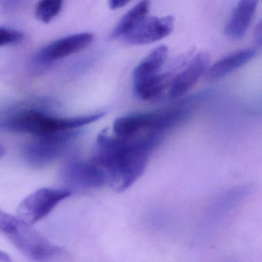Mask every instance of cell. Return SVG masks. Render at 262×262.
<instances>
[{
	"instance_id": "obj_14",
	"label": "cell",
	"mask_w": 262,
	"mask_h": 262,
	"mask_svg": "<svg viewBox=\"0 0 262 262\" xmlns=\"http://www.w3.org/2000/svg\"><path fill=\"white\" fill-rule=\"evenodd\" d=\"M168 85H170L168 75H156L149 79L135 82V96L141 100H152L159 97Z\"/></svg>"
},
{
	"instance_id": "obj_10",
	"label": "cell",
	"mask_w": 262,
	"mask_h": 262,
	"mask_svg": "<svg viewBox=\"0 0 262 262\" xmlns=\"http://www.w3.org/2000/svg\"><path fill=\"white\" fill-rule=\"evenodd\" d=\"M256 1H242L233 10L225 27L227 36L232 39L243 37L252 22L257 10Z\"/></svg>"
},
{
	"instance_id": "obj_13",
	"label": "cell",
	"mask_w": 262,
	"mask_h": 262,
	"mask_svg": "<svg viewBox=\"0 0 262 262\" xmlns=\"http://www.w3.org/2000/svg\"><path fill=\"white\" fill-rule=\"evenodd\" d=\"M150 2L141 1L133 7L116 25L112 33L113 39L125 38L128 33L136 28L144 19L148 17Z\"/></svg>"
},
{
	"instance_id": "obj_17",
	"label": "cell",
	"mask_w": 262,
	"mask_h": 262,
	"mask_svg": "<svg viewBox=\"0 0 262 262\" xmlns=\"http://www.w3.org/2000/svg\"><path fill=\"white\" fill-rule=\"evenodd\" d=\"M254 39L257 43L262 45V20L260 21L254 30Z\"/></svg>"
},
{
	"instance_id": "obj_3",
	"label": "cell",
	"mask_w": 262,
	"mask_h": 262,
	"mask_svg": "<svg viewBox=\"0 0 262 262\" xmlns=\"http://www.w3.org/2000/svg\"><path fill=\"white\" fill-rule=\"evenodd\" d=\"M1 232L24 255L36 262H59L66 258L67 252L50 242L32 225L17 216L0 212Z\"/></svg>"
},
{
	"instance_id": "obj_9",
	"label": "cell",
	"mask_w": 262,
	"mask_h": 262,
	"mask_svg": "<svg viewBox=\"0 0 262 262\" xmlns=\"http://www.w3.org/2000/svg\"><path fill=\"white\" fill-rule=\"evenodd\" d=\"M210 56L206 53L196 55L186 67L171 80L168 90L171 99H179L193 88L209 70Z\"/></svg>"
},
{
	"instance_id": "obj_6",
	"label": "cell",
	"mask_w": 262,
	"mask_h": 262,
	"mask_svg": "<svg viewBox=\"0 0 262 262\" xmlns=\"http://www.w3.org/2000/svg\"><path fill=\"white\" fill-rule=\"evenodd\" d=\"M62 179L66 189L72 193L96 189L108 183L105 171L92 159L69 162L62 170Z\"/></svg>"
},
{
	"instance_id": "obj_5",
	"label": "cell",
	"mask_w": 262,
	"mask_h": 262,
	"mask_svg": "<svg viewBox=\"0 0 262 262\" xmlns=\"http://www.w3.org/2000/svg\"><path fill=\"white\" fill-rule=\"evenodd\" d=\"M72 194L66 188H39L19 204L16 216L24 222L33 225L48 215L58 204Z\"/></svg>"
},
{
	"instance_id": "obj_7",
	"label": "cell",
	"mask_w": 262,
	"mask_h": 262,
	"mask_svg": "<svg viewBox=\"0 0 262 262\" xmlns=\"http://www.w3.org/2000/svg\"><path fill=\"white\" fill-rule=\"evenodd\" d=\"M95 36L93 33H81L57 39L38 52L35 59L40 63H49L76 54L90 47Z\"/></svg>"
},
{
	"instance_id": "obj_12",
	"label": "cell",
	"mask_w": 262,
	"mask_h": 262,
	"mask_svg": "<svg viewBox=\"0 0 262 262\" xmlns=\"http://www.w3.org/2000/svg\"><path fill=\"white\" fill-rule=\"evenodd\" d=\"M168 53L166 46H160L153 50L133 70L134 82L149 79L158 75V72L166 61Z\"/></svg>"
},
{
	"instance_id": "obj_16",
	"label": "cell",
	"mask_w": 262,
	"mask_h": 262,
	"mask_svg": "<svg viewBox=\"0 0 262 262\" xmlns=\"http://www.w3.org/2000/svg\"><path fill=\"white\" fill-rule=\"evenodd\" d=\"M24 35L18 30L7 27L0 28V47L16 45L24 41Z\"/></svg>"
},
{
	"instance_id": "obj_11",
	"label": "cell",
	"mask_w": 262,
	"mask_h": 262,
	"mask_svg": "<svg viewBox=\"0 0 262 262\" xmlns=\"http://www.w3.org/2000/svg\"><path fill=\"white\" fill-rule=\"evenodd\" d=\"M255 54L256 51L253 49H245L230 53L210 67L207 76L210 80L221 79L248 63Z\"/></svg>"
},
{
	"instance_id": "obj_8",
	"label": "cell",
	"mask_w": 262,
	"mask_h": 262,
	"mask_svg": "<svg viewBox=\"0 0 262 262\" xmlns=\"http://www.w3.org/2000/svg\"><path fill=\"white\" fill-rule=\"evenodd\" d=\"M173 16H148L124 39L132 45H147L167 37L174 29Z\"/></svg>"
},
{
	"instance_id": "obj_2",
	"label": "cell",
	"mask_w": 262,
	"mask_h": 262,
	"mask_svg": "<svg viewBox=\"0 0 262 262\" xmlns=\"http://www.w3.org/2000/svg\"><path fill=\"white\" fill-rule=\"evenodd\" d=\"M97 114L71 118H56L33 105L16 107L2 120L1 127L14 133L33 135L36 137L71 131L99 120Z\"/></svg>"
},
{
	"instance_id": "obj_1",
	"label": "cell",
	"mask_w": 262,
	"mask_h": 262,
	"mask_svg": "<svg viewBox=\"0 0 262 262\" xmlns=\"http://www.w3.org/2000/svg\"><path fill=\"white\" fill-rule=\"evenodd\" d=\"M162 136L148 133L123 139L110 136L104 130L98 135L92 159L103 168L108 185L121 192L130 188L143 174L148 157Z\"/></svg>"
},
{
	"instance_id": "obj_4",
	"label": "cell",
	"mask_w": 262,
	"mask_h": 262,
	"mask_svg": "<svg viewBox=\"0 0 262 262\" xmlns=\"http://www.w3.org/2000/svg\"><path fill=\"white\" fill-rule=\"evenodd\" d=\"M78 135L79 133L76 130H71L36 137L24 147V159L35 168L46 166L62 156Z\"/></svg>"
},
{
	"instance_id": "obj_18",
	"label": "cell",
	"mask_w": 262,
	"mask_h": 262,
	"mask_svg": "<svg viewBox=\"0 0 262 262\" xmlns=\"http://www.w3.org/2000/svg\"><path fill=\"white\" fill-rule=\"evenodd\" d=\"M128 4V1H117V0H113L110 1V7L111 10H117V9L122 8Z\"/></svg>"
},
{
	"instance_id": "obj_15",
	"label": "cell",
	"mask_w": 262,
	"mask_h": 262,
	"mask_svg": "<svg viewBox=\"0 0 262 262\" xmlns=\"http://www.w3.org/2000/svg\"><path fill=\"white\" fill-rule=\"evenodd\" d=\"M63 1L42 0L38 3L35 10L36 19L44 24H49L58 16L62 10Z\"/></svg>"
}]
</instances>
